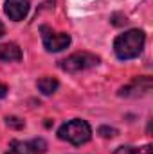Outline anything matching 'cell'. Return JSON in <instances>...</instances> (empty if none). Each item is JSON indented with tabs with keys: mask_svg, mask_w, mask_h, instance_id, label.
I'll return each mask as SVG.
<instances>
[{
	"mask_svg": "<svg viewBox=\"0 0 153 154\" xmlns=\"http://www.w3.org/2000/svg\"><path fill=\"white\" fill-rule=\"evenodd\" d=\"M146 43V34L141 29H130L122 34H119L114 41V52L115 56L122 61L126 59H135L142 52Z\"/></svg>",
	"mask_w": 153,
	"mask_h": 154,
	"instance_id": "obj_1",
	"label": "cell"
},
{
	"mask_svg": "<svg viewBox=\"0 0 153 154\" xmlns=\"http://www.w3.org/2000/svg\"><path fill=\"white\" fill-rule=\"evenodd\" d=\"M58 138L63 142H69L72 145H83L86 142H90L92 138V127L86 120L74 118L65 122L60 129H58Z\"/></svg>",
	"mask_w": 153,
	"mask_h": 154,
	"instance_id": "obj_2",
	"label": "cell"
},
{
	"mask_svg": "<svg viewBox=\"0 0 153 154\" xmlns=\"http://www.w3.org/2000/svg\"><path fill=\"white\" fill-rule=\"evenodd\" d=\"M99 56L92 54V52H76L65 59H61L58 63V66L63 70V72H69V74H76V72H83V70H88V68H94L99 65Z\"/></svg>",
	"mask_w": 153,
	"mask_h": 154,
	"instance_id": "obj_3",
	"label": "cell"
},
{
	"mask_svg": "<svg viewBox=\"0 0 153 154\" xmlns=\"http://www.w3.org/2000/svg\"><path fill=\"white\" fill-rule=\"evenodd\" d=\"M40 32H41V39H43V47L47 52H61L65 50L69 45H70V34L67 32H54L50 27L47 25H41L40 27Z\"/></svg>",
	"mask_w": 153,
	"mask_h": 154,
	"instance_id": "obj_4",
	"label": "cell"
},
{
	"mask_svg": "<svg viewBox=\"0 0 153 154\" xmlns=\"http://www.w3.org/2000/svg\"><path fill=\"white\" fill-rule=\"evenodd\" d=\"M45 151H47V142L43 138H34L31 142L13 140L5 154H45Z\"/></svg>",
	"mask_w": 153,
	"mask_h": 154,
	"instance_id": "obj_5",
	"label": "cell"
},
{
	"mask_svg": "<svg viewBox=\"0 0 153 154\" xmlns=\"http://www.w3.org/2000/svg\"><path fill=\"white\" fill-rule=\"evenodd\" d=\"M29 0H5L4 4V13L9 16L13 22H20L29 14Z\"/></svg>",
	"mask_w": 153,
	"mask_h": 154,
	"instance_id": "obj_6",
	"label": "cell"
},
{
	"mask_svg": "<svg viewBox=\"0 0 153 154\" xmlns=\"http://www.w3.org/2000/svg\"><path fill=\"white\" fill-rule=\"evenodd\" d=\"M150 90H151V79L150 77H137L132 84L121 88L119 90V95L121 97H130V95H137V91L139 93H146Z\"/></svg>",
	"mask_w": 153,
	"mask_h": 154,
	"instance_id": "obj_7",
	"label": "cell"
},
{
	"mask_svg": "<svg viewBox=\"0 0 153 154\" xmlns=\"http://www.w3.org/2000/svg\"><path fill=\"white\" fill-rule=\"evenodd\" d=\"M20 59H22V48L16 43L0 45V61L11 63V61H20Z\"/></svg>",
	"mask_w": 153,
	"mask_h": 154,
	"instance_id": "obj_8",
	"label": "cell"
},
{
	"mask_svg": "<svg viewBox=\"0 0 153 154\" xmlns=\"http://www.w3.org/2000/svg\"><path fill=\"white\" fill-rule=\"evenodd\" d=\"M36 86H38V90L43 95H52V93L60 88V82H58V79H54V77H41V79H38Z\"/></svg>",
	"mask_w": 153,
	"mask_h": 154,
	"instance_id": "obj_9",
	"label": "cell"
},
{
	"mask_svg": "<svg viewBox=\"0 0 153 154\" xmlns=\"http://www.w3.org/2000/svg\"><path fill=\"white\" fill-rule=\"evenodd\" d=\"M114 154H153V147L151 145H144V147L122 145V147H117Z\"/></svg>",
	"mask_w": 153,
	"mask_h": 154,
	"instance_id": "obj_10",
	"label": "cell"
},
{
	"mask_svg": "<svg viewBox=\"0 0 153 154\" xmlns=\"http://www.w3.org/2000/svg\"><path fill=\"white\" fill-rule=\"evenodd\" d=\"M5 124L9 127H13V129H24L25 127V122L22 118H18V116H7L5 118Z\"/></svg>",
	"mask_w": 153,
	"mask_h": 154,
	"instance_id": "obj_11",
	"label": "cell"
},
{
	"mask_svg": "<svg viewBox=\"0 0 153 154\" xmlns=\"http://www.w3.org/2000/svg\"><path fill=\"white\" fill-rule=\"evenodd\" d=\"M97 133H99L103 138H114L115 134H117V129H114V127H106V125H101Z\"/></svg>",
	"mask_w": 153,
	"mask_h": 154,
	"instance_id": "obj_12",
	"label": "cell"
},
{
	"mask_svg": "<svg viewBox=\"0 0 153 154\" xmlns=\"http://www.w3.org/2000/svg\"><path fill=\"white\" fill-rule=\"evenodd\" d=\"M5 95H7V86L0 82V99H2V97H5Z\"/></svg>",
	"mask_w": 153,
	"mask_h": 154,
	"instance_id": "obj_13",
	"label": "cell"
},
{
	"mask_svg": "<svg viewBox=\"0 0 153 154\" xmlns=\"http://www.w3.org/2000/svg\"><path fill=\"white\" fill-rule=\"evenodd\" d=\"M4 34H5V27H4V23L0 22V38H2Z\"/></svg>",
	"mask_w": 153,
	"mask_h": 154,
	"instance_id": "obj_14",
	"label": "cell"
}]
</instances>
